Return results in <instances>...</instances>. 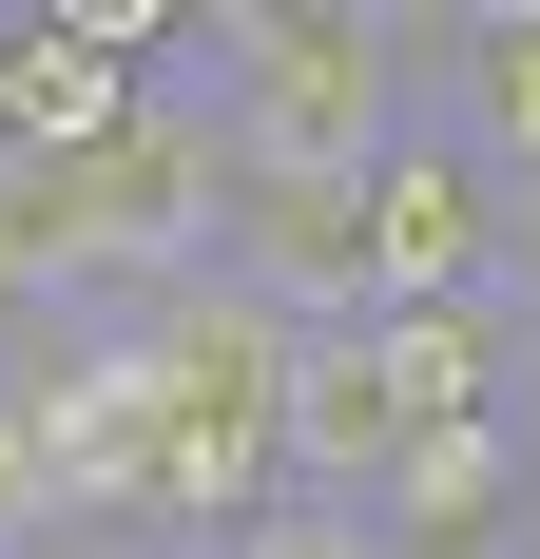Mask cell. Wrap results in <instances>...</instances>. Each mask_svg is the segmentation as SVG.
I'll list each match as a JSON object with an SVG mask.
<instances>
[{
	"mask_svg": "<svg viewBox=\"0 0 540 559\" xmlns=\"http://www.w3.org/2000/svg\"><path fill=\"white\" fill-rule=\"evenodd\" d=\"M406 116L521 213V193H540V0H463V20H425V97H406Z\"/></svg>",
	"mask_w": 540,
	"mask_h": 559,
	"instance_id": "5",
	"label": "cell"
},
{
	"mask_svg": "<svg viewBox=\"0 0 540 559\" xmlns=\"http://www.w3.org/2000/svg\"><path fill=\"white\" fill-rule=\"evenodd\" d=\"M406 444H425V425H406V367H386L367 309H348V329H290V386H270V502L367 521Z\"/></svg>",
	"mask_w": 540,
	"mask_h": 559,
	"instance_id": "3",
	"label": "cell"
},
{
	"mask_svg": "<svg viewBox=\"0 0 540 559\" xmlns=\"http://www.w3.org/2000/svg\"><path fill=\"white\" fill-rule=\"evenodd\" d=\"M502 559H540V521H521V540H502Z\"/></svg>",
	"mask_w": 540,
	"mask_h": 559,
	"instance_id": "9",
	"label": "cell"
},
{
	"mask_svg": "<svg viewBox=\"0 0 540 559\" xmlns=\"http://www.w3.org/2000/svg\"><path fill=\"white\" fill-rule=\"evenodd\" d=\"M0 116H20V155H97L116 116H136V78L78 39V0H20V39H0Z\"/></svg>",
	"mask_w": 540,
	"mask_h": 559,
	"instance_id": "6",
	"label": "cell"
},
{
	"mask_svg": "<svg viewBox=\"0 0 540 559\" xmlns=\"http://www.w3.org/2000/svg\"><path fill=\"white\" fill-rule=\"evenodd\" d=\"M232 251V135L193 97H136L78 155V309H136V289H193Z\"/></svg>",
	"mask_w": 540,
	"mask_h": 559,
	"instance_id": "2",
	"label": "cell"
},
{
	"mask_svg": "<svg viewBox=\"0 0 540 559\" xmlns=\"http://www.w3.org/2000/svg\"><path fill=\"white\" fill-rule=\"evenodd\" d=\"M155 559H174V540H155Z\"/></svg>",
	"mask_w": 540,
	"mask_h": 559,
	"instance_id": "10",
	"label": "cell"
},
{
	"mask_svg": "<svg viewBox=\"0 0 540 559\" xmlns=\"http://www.w3.org/2000/svg\"><path fill=\"white\" fill-rule=\"evenodd\" d=\"M348 213H367V309H502V193L444 155L425 116L367 155V193H348Z\"/></svg>",
	"mask_w": 540,
	"mask_h": 559,
	"instance_id": "4",
	"label": "cell"
},
{
	"mask_svg": "<svg viewBox=\"0 0 540 559\" xmlns=\"http://www.w3.org/2000/svg\"><path fill=\"white\" fill-rule=\"evenodd\" d=\"M502 444H521V521H540V309H521V347H502Z\"/></svg>",
	"mask_w": 540,
	"mask_h": 559,
	"instance_id": "7",
	"label": "cell"
},
{
	"mask_svg": "<svg viewBox=\"0 0 540 559\" xmlns=\"http://www.w3.org/2000/svg\"><path fill=\"white\" fill-rule=\"evenodd\" d=\"M20 559H97V540H20Z\"/></svg>",
	"mask_w": 540,
	"mask_h": 559,
	"instance_id": "8",
	"label": "cell"
},
{
	"mask_svg": "<svg viewBox=\"0 0 540 559\" xmlns=\"http://www.w3.org/2000/svg\"><path fill=\"white\" fill-rule=\"evenodd\" d=\"M174 97L232 135V174H367L425 97V20L406 0H213Z\"/></svg>",
	"mask_w": 540,
	"mask_h": 559,
	"instance_id": "1",
	"label": "cell"
}]
</instances>
